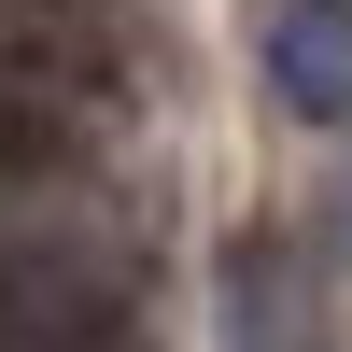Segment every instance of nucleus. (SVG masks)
<instances>
[{"mask_svg": "<svg viewBox=\"0 0 352 352\" xmlns=\"http://www.w3.org/2000/svg\"><path fill=\"white\" fill-rule=\"evenodd\" d=\"M56 169H71L56 85H14V71H0V197H14V184H56Z\"/></svg>", "mask_w": 352, "mask_h": 352, "instance_id": "obj_4", "label": "nucleus"}, {"mask_svg": "<svg viewBox=\"0 0 352 352\" xmlns=\"http://www.w3.org/2000/svg\"><path fill=\"white\" fill-rule=\"evenodd\" d=\"M268 85L310 113V127H338L352 113V0H282L268 14Z\"/></svg>", "mask_w": 352, "mask_h": 352, "instance_id": "obj_3", "label": "nucleus"}, {"mask_svg": "<svg viewBox=\"0 0 352 352\" xmlns=\"http://www.w3.org/2000/svg\"><path fill=\"white\" fill-rule=\"evenodd\" d=\"M0 352H127V268L85 240H0Z\"/></svg>", "mask_w": 352, "mask_h": 352, "instance_id": "obj_1", "label": "nucleus"}, {"mask_svg": "<svg viewBox=\"0 0 352 352\" xmlns=\"http://www.w3.org/2000/svg\"><path fill=\"white\" fill-rule=\"evenodd\" d=\"M0 71L85 99V85H113V14L99 0H0Z\"/></svg>", "mask_w": 352, "mask_h": 352, "instance_id": "obj_2", "label": "nucleus"}]
</instances>
